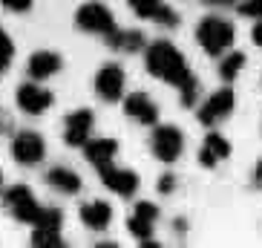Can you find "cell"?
<instances>
[{
    "mask_svg": "<svg viewBox=\"0 0 262 248\" xmlns=\"http://www.w3.org/2000/svg\"><path fill=\"white\" fill-rule=\"evenodd\" d=\"M144 64H147V72L156 78H162L173 87H185L190 81V70H187V61L185 55L179 52L170 40H156L147 47V55H144Z\"/></svg>",
    "mask_w": 262,
    "mask_h": 248,
    "instance_id": "1",
    "label": "cell"
},
{
    "mask_svg": "<svg viewBox=\"0 0 262 248\" xmlns=\"http://www.w3.org/2000/svg\"><path fill=\"white\" fill-rule=\"evenodd\" d=\"M196 38H199V44L205 47V52L210 55H222L225 49H231L233 44V26L225 20V17H205L199 24V29H196Z\"/></svg>",
    "mask_w": 262,
    "mask_h": 248,
    "instance_id": "2",
    "label": "cell"
},
{
    "mask_svg": "<svg viewBox=\"0 0 262 248\" xmlns=\"http://www.w3.org/2000/svg\"><path fill=\"white\" fill-rule=\"evenodd\" d=\"M75 24L81 26L84 32H95V35H110L116 29V17L104 3H84L78 9Z\"/></svg>",
    "mask_w": 262,
    "mask_h": 248,
    "instance_id": "3",
    "label": "cell"
},
{
    "mask_svg": "<svg viewBox=\"0 0 262 248\" xmlns=\"http://www.w3.org/2000/svg\"><path fill=\"white\" fill-rule=\"evenodd\" d=\"M6 208L12 211L20 222H32V225L38 222L40 211H43L26 185H12V188H9V191H6Z\"/></svg>",
    "mask_w": 262,
    "mask_h": 248,
    "instance_id": "4",
    "label": "cell"
},
{
    "mask_svg": "<svg viewBox=\"0 0 262 248\" xmlns=\"http://www.w3.org/2000/svg\"><path fill=\"white\" fill-rule=\"evenodd\" d=\"M43 153H47V144H43V139H40L35 130H24L17 133L15 141H12V156H15L20 164H35L43 159Z\"/></svg>",
    "mask_w": 262,
    "mask_h": 248,
    "instance_id": "5",
    "label": "cell"
},
{
    "mask_svg": "<svg viewBox=\"0 0 262 248\" xmlns=\"http://www.w3.org/2000/svg\"><path fill=\"white\" fill-rule=\"evenodd\" d=\"M52 93L43 90L40 84H20L17 87V107L29 113V116H40L52 107Z\"/></svg>",
    "mask_w": 262,
    "mask_h": 248,
    "instance_id": "6",
    "label": "cell"
},
{
    "mask_svg": "<svg viewBox=\"0 0 262 248\" xmlns=\"http://www.w3.org/2000/svg\"><path fill=\"white\" fill-rule=\"evenodd\" d=\"M185 148V139H182V130L176 127H156L153 133V153L162 159V162H176L179 153Z\"/></svg>",
    "mask_w": 262,
    "mask_h": 248,
    "instance_id": "7",
    "label": "cell"
},
{
    "mask_svg": "<svg viewBox=\"0 0 262 248\" xmlns=\"http://www.w3.org/2000/svg\"><path fill=\"white\" fill-rule=\"evenodd\" d=\"M93 110H75L67 116V127H63V139L72 148H81L90 141V133H93Z\"/></svg>",
    "mask_w": 262,
    "mask_h": 248,
    "instance_id": "8",
    "label": "cell"
},
{
    "mask_svg": "<svg viewBox=\"0 0 262 248\" xmlns=\"http://www.w3.org/2000/svg\"><path fill=\"white\" fill-rule=\"evenodd\" d=\"M95 90L104 101H118L124 95V70L118 64L101 67V72L95 75Z\"/></svg>",
    "mask_w": 262,
    "mask_h": 248,
    "instance_id": "9",
    "label": "cell"
},
{
    "mask_svg": "<svg viewBox=\"0 0 262 248\" xmlns=\"http://www.w3.org/2000/svg\"><path fill=\"white\" fill-rule=\"evenodd\" d=\"M231 110H233V90H228V87H225V90H216V93L199 107V121L202 124H216V121H222Z\"/></svg>",
    "mask_w": 262,
    "mask_h": 248,
    "instance_id": "10",
    "label": "cell"
},
{
    "mask_svg": "<svg viewBox=\"0 0 262 248\" xmlns=\"http://www.w3.org/2000/svg\"><path fill=\"white\" fill-rule=\"evenodd\" d=\"M101 182L118 196H130L136 194V188H139V176L133 171H124V168H116V164H107V168H101Z\"/></svg>",
    "mask_w": 262,
    "mask_h": 248,
    "instance_id": "11",
    "label": "cell"
},
{
    "mask_svg": "<svg viewBox=\"0 0 262 248\" xmlns=\"http://www.w3.org/2000/svg\"><path fill=\"white\" fill-rule=\"evenodd\" d=\"M124 113H127L130 118H136V121H141V124H156V118H159V107L153 104V98H150L147 93L127 95Z\"/></svg>",
    "mask_w": 262,
    "mask_h": 248,
    "instance_id": "12",
    "label": "cell"
},
{
    "mask_svg": "<svg viewBox=\"0 0 262 248\" xmlns=\"http://www.w3.org/2000/svg\"><path fill=\"white\" fill-rule=\"evenodd\" d=\"M127 3H130V9L139 17H153V20H159V24H164V26H173L179 20L176 12L170 6H164L162 0H127Z\"/></svg>",
    "mask_w": 262,
    "mask_h": 248,
    "instance_id": "13",
    "label": "cell"
},
{
    "mask_svg": "<svg viewBox=\"0 0 262 248\" xmlns=\"http://www.w3.org/2000/svg\"><path fill=\"white\" fill-rule=\"evenodd\" d=\"M84 153H86V162L95 164V168H107V164H113V159H116L118 153V141L116 139H93L84 144Z\"/></svg>",
    "mask_w": 262,
    "mask_h": 248,
    "instance_id": "14",
    "label": "cell"
},
{
    "mask_svg": "<svg viewBox=\"0 0 262 248\" xmlns=\"http://www.w3.org/2000/svg\"><path fill=\"white\" fill-rule=\"evenodd\" d=\"M156 217H159V211H156L153 202H139L136 205V211H133V217H130V231L139 237V240L147 242V237H150V231H153V222Z\"/></svg>",
    "mask_w": 262,
    "mask_h": 248,
    "instance_id": "15",
    "label": "cell"
},
{
    "mask_svg": "<svg viewBox=\"0 0 262 248\" xmlns=\"http://www.w3.org/2000/svg\"><path fill=\"white\" fill-rule=\"evenodd\" d=\"M61 70V55L58 52H49V49H40L29 58V75L35 81H43V78L55 75V72Z\"/></svg>",
    "mask_w": 262,
    "mask_h": 248,
    "instance_id": "16",
    "label": "cell"
},
{
    "mask_svg": "<svg viewBox=\"0 0 262 248\" xmlns=\"http://www.w3.org/2000/svg\"><path fill=\"white\" fill-rule=\"evenodd\" d=\"M81 219H84L86 228H93V231H104L110 225V219H113V208H110L107 202H86V205H81Z\"/></svg>",
    "mask_w": 262,
    "mask_h": 248,
    "instance_id": "17",
    "label": "cell"
},
{
    "mask_svg": "<svg viewBox=\"0 0 262 248\" xmlns=\"http://www.w3.org/2000/svg\"><path fill=\"white\" fill-rule=\"evenodd\" d=\"M228 156H231L228 139L219 136V133H210L208 139H205V144H202V150H199V162L208 164V168H213L216 162H222V159H228Z\"/></svg>",
    "mask_w": 262,
    "mask_h": 248,
    "instance_id": "18",
    "label": "cell"
},
{
    "mask_svg": "<svg viewBox=\"0 0 262 248\" xmlns=\"http://www.w3.org/2000/svg\"><path fill=\"white\" fill-rule=\"evenodd\" d=\"M47 182L55 188V191H61V194H78L81 191V176L70 168H52L47 173Z\"/></svg>",
    "mask_w": 262,
    "mask_h": 248,
    "instance_id": "19",
    "label": "cell"
},
{
    "mask_svg": "<svg viewBox=\"0 0 262 248\" xmlns=\"http://www.w3.org/2000/svg\"><path fill=\"white\" fill-rule=\"evenodd\" d=\"M110 47L116 49H124V52H136V49H141V44H144V35L141 32H133V29H113L107 35Z\"/></svg>",
    "mask_w": 262,
    "mask_h": 248,
    "instance_id": "20",
    "label": "cell"
},
{
    "mask_svg": "<svg viewBox=\"0 0 262 248\" xmlns=\"http://www.w3.org/2000/svg\"><path fill=\"white\" fill-rule=\"evenodd\" d=\"M242 67H245V55L231 52V55H225V61L219 64V75H222L225 81H233V78L242 72Z\"/></svg>",
    "mask_w": 262,
    "mask_h": 248,
    "instance_id": "21",
    "label": "cell"
},
{
    "mask_svg": "<svg viewBox=\"0 0 262 248\" xmlns=\"http://www.w3.org/2000/svg\"><path fill=\"white\" fill-rule=\"evenodd\" d=\"M32 242L35 245H61V234L55 231V228H38L35 225V234H32Z\"/></svg>",
    "mask_w": 262,
    "mask_h": 248,
    "instance_id": "22",
    "label": "cell"
},
{
    "mask_svg": "<svg viewBox=\"0 0 262 248\" xmlns=\"http://www.w3.org/2000/svg\"><path fill=\"white\" fill-rule=\"evenodd\" d=\"M12 58H15V44H12V38H9L6 32L0 29V72L9 70Z\"/></svg>",
    "mask_w": 262,
    "mask_h": 248,
    "instance_id": "23",
    "label": "cell"
},
{
    "mask_svg": "<svg viewBox=\"0 0 262 248\" xmlns=\"http://www.w3.org/2000/svg\"><path fill=\"white\" fill-rule=\"evenodd\" d=\"M35 225H38V228H55V231H58V228H61V211L58 208H43Z\"/></svg>",
    "mask_w": 262,
    "mask_h": 248,
    "instance_id": "24",
    "label": "cell"
},
{
    "mask_svg": "<svg viewBox=\"0 0 262 248\" xmlns=\"http://www.w3.org/2000/svg\"><path fill=\"white\" fill-rule=\"evenodd\" d=\"M179 90H182V101H185V104H193L196 95H199V84H196V78H190V81H187L185 87H179Z\"/></svg>",
    "mask_w": 262,
    "mask_h": 248,
    "instance_id": "25",
    "label": "cell"
},
{
    "mask_svg": "<svg viewBox=\"0 0 262 248\" xmlns=\"http://www.w3.org/2000/svg\"><path fill=\"white\" fill-rule=\"evenodd\" d=\"M242 15H254V17H262V0H245L242 6H239Z\"/></svg>",
    "mask_w": 262,
    "mask_h": 248,
    "instance_id": "26",
    "label": "cell"
},
{
    "mask_svg": "<svg viewBox=\"0 0 262 248\" xmlns=\"http://www.w3.org/2000/svg\"><path fill=\"white\" fill-rule=\"evenodd\" d=\"M0 3H3L9 12H26V9H32L35 0H0Z\"/></svg>",
    "mask_w": 262,
    "mask_h": 248,
    "instance_id": "27",
    "label": "cell"
},
{
    "mask_svg": "<svg viewBox=\"0 0 262 248\" xmlns=\"http://www.w3.org/2000/svg\"><path fill=\"white\" fill-rule=\"evenodd\" d=\"M173 182H176V179L167 173V176H162V185H159V188H162L164 194H170V191H173Z\"/></svg>",
    "mask_w": 262,
    "mask_h": 248,
    "instance_id": "28",
    "label": "cell"
},
{
    "mask_svg": "<svg viewBox=\"0 0 262 248\" xmlns=\"http://www.w3.org/2000/svg\"><path fill=\"white\" fill-rule=\"evenodd\" d=\"M254 44H259V47H262V17H259V24L254 26Z\"/></svg>",
    "mask_w": 262,
    "mask_h": 248,
    "instance_id": "29",
    "label": "cell"
},
{
    "mask_svg": "<svg viewBox=\"0 0 262 248\" xmlns=\"http://www.w3.org/2000/svg\"><path fill=\"white\" fill-rule=\"evenodd\" d=\"M256 179L262 182V162H259V168H256Z\"/></svg>",
    "mask_w": 262,
    "mask_h": 248,
    "instance_id": "30",
    "label": "cell"
},
{
    "mask_svg": "<svg viewBox=\"0 0 262 248\" xmlns=\"http://www.w3.org/2000/svg\"><path fill=\"white\" fill-rule=\"evenodd\" d=\"M208 3H225V0H208Z\"/></svg>",
    "mask_w": 262,
    "mask_h": 248,
    "instance_id": "31",
    "label": "cell"
},
{
    "mask_svg": "<svg viewBox=\"0 0 262 248\" xmlns=\"http://www.w3.org/2000/svg\"><path fill=\"white\" fill-rule=\"evenodd\" d=\"M0 182H3V173H0Z\"/></svg>",
    "mask_w": 262,
    "mask_h": 248,
    "instance_id": "32",
    "label": "cell"
}]
</instances>
